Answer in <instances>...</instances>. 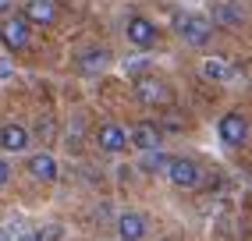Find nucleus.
Here are the masks:
<instances>
[{
  "mask_svg": "<svg viewBox=\"0 0 252 241\" xmlns=\"http://www.w3.org/2000/svg\"><path fill=\"white\" fill-rule=\"evenodd\" d=\"M213 25H227V29H238L242 22H245V11L242 7H234V4H217L213 7V18H210Z\"/></svg>",
  "mask_w": 252,
  "mask_h": 241,
  "instance_id": "f8f14e48",
  "label": "nucleus"
},
{
  "mask_svg": "<svg viewBox=\"0 0 252 241\" xmlns=\"http://www.w3.org/2000/svg\"><path fill=\"white\" fill-rule=\"evenodd\" d=\"M25 18H29L32 25H54V22H57V7H54V0H29Z\"/></svg>",
  "mask_w": 252,
  "mask_h": 241,
  "instance_id": "423d86ee",
  "label": "nucleus"
},
{
  "mask_svg": "<svg viewBox=\"0 0 252 241\" xmlns=\"http://www.w3.org/2000/svg\"><path fill=\"white\" fill-rule=\"evenodd\" d=\"M36 131H39V139H54V131H57V124H54V120L46 117V120H39V128H36Z\"/></svg>",
  "mask_w": 252,
  "mask_h": 241,
  "instance_id": "a211bd4d",
  "label": "nucleus"
},
{
  "mask_svg": "<svg viewBox=\"0 0 252 241\" xmlns=\"http://www.w3.org/2000/svg\"><path fill=\"white\" fill-rule=\"evenodd\" d=\"M167 163H171V160H167L160 149H149V156H146V160H142L139 167L146 170V174H157V170H167Z\"/></svg>",
  "mask_w": 252,
  "mask_h": 241,
  "instance_id": "2eb2a0df",
  "label": "nucleus"
},
{
  "mask_svg": "<svg viewBox=\"0 0 252 241\" xmlns=\"http://www.w3.org/2000/svg\"><path fill=\"white\" fill-rule=\"evenodd\" d=\"M29 174L39 178V181H54L57 178V160L50 156V152H36V156L29 160Z\"/></svg>",
  "mask_w": 252,
  "mask_h": 241,
  "instance_id": "9d476101",
  "label": "nucleus"
},
{
  "mask_svg": "<svg viewBox=\"0 0 252 241\" xmlns=\"http://www.w3.org/2000/svg\"><path fill=\"white\" fill-rule=\"evenodd\" d=\"M0 241H11V234H7L4 227H0Z\"/></svg>",
  "mask_w": 252,
  "mask_h": 241,
  "instance_id": "4be33fe9",
  "label": "nucleus"
},
{
  "mask_svg": "<svg viewBox=\"0 0 252 241\" xmlns=\"http://www.w3.org/2000/svg\"><path fill=\"white\" fill-rule=\"evenodd\" d=\"M128 39L135 46H153L157 43V25L146 18H128Z\"/></svg>",
  "mask_w": 252,
  "mask_h": 241,
  "instance_id": "0eeeda50",
  "label": "nucleus"
},
{
  "mask_svg": "<svg viewBox=\"0 0 252 241\" xmlns=\"http://www.w3.org/2000/svg\"><path fill=\"white\" fill-rule=\"evenodd\" d=\"M64 238V227L61 223H46V227H36L32 231V241H61Z\"/></svg>",
  "mask_w": 252,
  "mask_h": 241,
  "instance_id": "f3484780",
  "label": "nucleus"
},
{
  "mask_svg": "<svg viewBox=\"0 0 252 241\" xmlns=\"http://www.w3.org/2000/svg\"><path fill=\"white\" fill-rule=\"evenodd\" d=\"M167 178H171L178 188H195L199 167H195L192 160H171V163H167Z\"/></svg>",
  "mask_w": 252,
  "mask_h": 241,
  "instance_id": "39448f33",
  "label": "nucleus"
},
{
  "mask_svg": "<svg viewBox=\"0 0 252 241\" xmlns=\"http://www.w3.org/2000/svg\"><path fill=\"white\" fill-rule=\"evenodd\" d=\"M14 75V64H7V60H0V82H4V78H11Z\"/></svg>",
  "mask_w": 252,
  "mask_h": 241,
  "instance_id": "6ab92c4d",
  "label": "nucleus"
},
{
  "mask_svg": "<svg viewBox=\"0 0 252 241\" xmlns=\"http://www.w3.org/2000/svg\"><path fill=\"white\" fill-rule=\"evenodd\" d=\"M0 39H4L7 50H22L29 43V18H11L0 25Z\"/></svg>",
  "mask_w": 252,
  "mask_h": 241,
  "instance_id": "20e7f679",
  "label": "nucleus"
},
{
  "mask_svg": "<svg viewBox=\"0 0 252 241\" xmlns=\"http://www.w3.org/2000/svg\"><path fill=\"white\" fill-rule=\"evenodd\" d=\"M99 149H107V152H121V149H128V131L117 128V124L99 128Z\"/></svg>",
  "mask_w": 252,
  "mask_h": 241,
  "instance_id": "1a4fd4ad",
  "label": "nucleus"
},
{
  "mask_svg": "<svg viewBox=\"0 0 252 241\" xmlns=\"http://www.w3.org/2000/svg\"><path fill=\"white\" fill-rule=\"evenodd\" d=\"M128 142H135L139 149H157L160 146V131L153 128V124H135V128H131V135H128Z\"/></svg>",
  "mask_w": 252,
  "mask_h": 241,
  "instance_id": "ddd939ff",
  "label": "nucleus"
},
{
  "mask_svg": "<svg viewBox=\"0 0 252 241\" xmlns=\"http://www.w3.org/2000/svg\"><path fill=\"white\" fill-rule=\"evenodd\" d=\"M7 178H11V167H7L4 160H0V184H7Z\"/></svg>",
  "mask_w": 252,
  "mask_h": 241,
  "instance_id": "aec40b11",
  "label": "nucleus"
},
{
  "mask_svg": "<svg viewBox=\"0 0 252 241\" xmlns=\"http://www.w3.org/2000/svg\"><path fill=\"white\" fill-rule=\"evenodd\" d=\"M203 75H206V78H213V82H224L231 71H227V64H224V60L210 57V60H203Z\"/></svg>",
  "mask_w": 252,
  "mask_h": 241,
  "instance_id": "dca6fc26",
  "label": "nucleus"
},
{
  "mask_svg": "<svg viewBox=\"0 0 252 241\" xmlns=\"http://www.w3.org/2000/svg\"><path fill=\"white\" fill-rule=\"evenodd\" d=\"M11 4H14V0H0V14H4V11H7Z\"/></svg>",
  "mask_w": 252,
  "mask_h": 241,
  "instance_id": "412c9836",
  "label": "nucleus"
},
{
  "mask_svg": "<svg viewBox=\"0 0 252 241\" xmlns=\"http://www.w3.org/2000/svg\"><path fill=\"white\" fill-rule=\"evenodd\" d=\"M117 234H121V241H139L146 234V216L142 213H125L117 220Z\"/></svg>",
  "mask_w": 252,
  "mask_h": 241,
  "instance_id": "6e6552de",
  "label": "nucleus"
},
{
  "mask_svg": "<svg viewBox=\"0 0 252 241\" xmlns=\"http://www.w3.org/2000/svg\"><path fill=\"white\" fill-rule=\"evenodd\" d=\"M78 64H82V71H86V75H99L110 64V54H107V50H86V54L78 57Z\"/></svg>",
  "mask_w": 252,
  "mask_h": 241,
  "instance_id": "4468645a",
  "label": "nucleus"
},
{
  "mask_svg": "<svg viewBox=\"0 0 252 241\" xmlns=\"http://www.w3.org/2000/svg\"><path fill=\"white\" fill-rule=\"evenodd\" d=\"M135 96L146 103V107H163V103L171 99L167 85H163V82H157V78H139V82H135Z\"/></svg>",
  "mask_w": 252,
  "mask_h": 241,
  "instance_id": "7ed1b4c3",
  "label": "nucleus"
},
{
  "mask_svg": "<svg viewBox=\"0 0 252 241\" xmlns=\"http://www.w3.org/2000/svg\"><path fill=\"white\" fill-rule=\"evenodd\" d=\"M217 131H220V139H224L227 146H242V142L249 139V124H245L242 114H224L220 124H217Z\"/></svg>",
  "mask_w": 252,
  "mask_h": 241,
  "instance_id": "f03ea898",
  "label": "nucleus"
},
{
  "mask_svg": "<svg viewBox=\"0 0 252 241\" xmlns=\"http://www.w3.org/2000/svg\"><path fill=\"white\" fill-rule=\"evenodd\" d=\"M29 131L25 128H18V124H7L4 131H0V146H4L7 152H22V149H29Z\"/></svg>",
  "mask_w": 252,
  "mask_h": 241,
  "instance_id": "9b49d317",
  "label": "nucleus"
},
{
  "mask_svg": "<svg viewBox=\"0 0 252 241\" xmlns=\"http://www.w3.org/2000/svg\"><path fill=\"white\" fill-rule=\"evenodd\" d=\"M178 32L185 36V43L206 46L210 43V32H213V22L203 18V14H181V18H178Z\"/></svg>",
  "mask_w": 252,
  "mask_h": 241,
  "instance_id": "f257e3e1",
  "label": "nucleus"
}]
</instances>
